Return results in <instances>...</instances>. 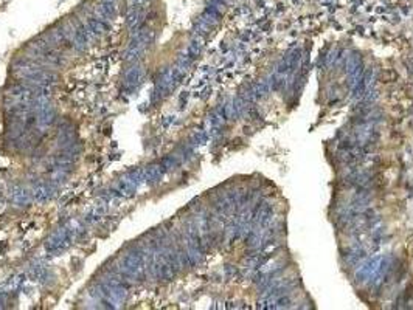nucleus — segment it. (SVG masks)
<instances>
[{"mask_svg": "<svg viewBox=\"0 0 413 310\" xmlns=\"http://www.w3.org/2000/svg\"><path fill=\"white\" fill-rule=\"evenodd\" d=\"M115 270L128 282L143 281V279H145L146 270H148L146 253L143 251L141 248H132L129 251H126L120 257L118 265H117Z\"/></svg>", "mask_w": 413, "mask_h": 310, "instance_id": "nucleus-1", "label": "nucleus"}, {"mask_svg": "<svg viewBox=\"0 0 413 310\" xmlns=\"http://www.w3.org/2000/svg\"><path fill=\"white\" fill-rule=\"evenodd\" d=\"M81 230H83V226L79 225L78 222L62 226L59 231H56L49 240H47V250L49 251H59V250L67 248L70 243L75 240L76 234Z\"/></svg>", "mask_w": 413, "mask_h": 310, "instance_id": "nucleus-2", "label": "nucleus"}, {"mask_svg": "<svg viewBox=\"0 0 413 310\" xmlns=\"http://www.w3.org/2000/svg\"><path fill=\"white\" fill-rule=\"evenodd\" d=\"M31 194H33V199L38 202H47L55 197L56 194V188L55 183L49 182H38L31 186Z\"/></svg>", "mask_w": 413, "mask_h": 310, "instance_id": "nucleus-3", "label": "nucleus"}, {"mask_svg": "<svg viewBox=\"0 0 413 310\" xmlns=\"http://www.w3.org/2000/svg\"><path fill=\"white\" fill-rule=\"evenodd\" d=\"M10 199L11 202L16 205V206H25V205H30L33 202V194H31V188H27V186H14L10 192Z\"/></svg>", "mask_w": 413, "mask_h": 310, "instance_id": "nucleus-4", "label": "nucleus"}, {"mask_svg": "<svg viewBox=\"0 0 413 310\" xmlns=\"http://www.w3.org/2000/svg\"><path fill=\"white\" fill-rule=\"evenodd\" d=\"M141 76H143V72L138 67H134L128 75H126V78H124V89L134 90L140 84Z\"/></svg>", "mask_w": 413, "mask_h": 310, "instance_id": "nucleus-5", "label": "nucleus"}]
</instances>
